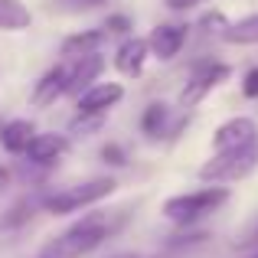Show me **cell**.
Returning a JSON list of instances; mask_svg holds the SVG:
<instances>
[{"label": "cell", "mask_w": 258, "mask_h": 258, "mask_svg": "<svg viewBox=\"0 0 258 258\" xmlns=\"http://www.w3.org/2000/svg\"><path fill=\"white\" fill-rule=\"evenodd\" d=\"M108 232H111L108 219L101 213H92L85 219H79L76 226H69L62 235H56L52 242H46L36 258H82L88 252H95L108 239Z\"/></svg>", "instance_id": "cell-1"}, {"label": "cell", "mask_w": 258, "mask_h": 258, "mask_svg": "<svg viewBox=\"0 0 258 258\" xmlns=\"http://www.w3.org/2000/svg\"><path fill=\"white\" fill-rule=\"evenodd\" d=\"M114 186H118V183H114L111 176H95V180H88V183L66 186V189H56V193L43 196L39 206L52 216H69V213H79V209L92 206V203H98V200H108V196L114 193Z\"/></svg>", "instance_id": "cell-2"}, {"label": "cell", "mask_w": 258, "mask_h": 258, "mask_svg": "<svg viewBox=\"0 0 258 258\" xmlns=\"http://www.w3.org/2000/svg\"><path fill=\"white\" fill-rule=\"evenodd\" d=\"M226 200H229L226 186H206V189H196V193L170 196V200L164 203V216L170 222H176V226H193V222H200L203 216L216 213Z\"/></svg>", "instance_id": "cell-3"}, {"label": "cell", "mask_w": 258, "mask_h": 258, "mask_svg": "<svg viewBox=\"0 0 258 258\" xmlns=\"http://www.w3.org/2000/svg\"><path fill=\"white\" fill-rule=\"evenodd\" d=\"M258 164V138L248 141V144L235 147V151H216L213 160L200 167V180L206 183H232V180H242L255 170Z\"/></svg>", "instance_id": "cell-4"}, {"label": "cell", "mask_w": 258, "mask_h": 258, "mask_svg": "<svg viewBox=\"0 0 258 258\" xmlns=\"http://www.w3.org/2000/svg\"><path fill=\"white\" fill-rule=\"evenodd\" d=\"M229 79V66H222V62H206V66H200V69L193 72V79L186 82V88L180 92V105H186V108H193V105H200L203 98H206L209 92H213L216 85H222Z\"/></svg>", "instance_id": "cell-5"}, {"label": "cell", "mask_w": 258, "mask_h": 258, "mask_svg": "<svg viewBox=\"0 0 258 258\" xmlns=\"http://www.w3.org/2000/svg\"><path fill=\"white\" fill-rule=\"evenodd\" d=\"M255 138H258V124L252 118H232V121L216 127L213 147L216 151H235V147L248 144V141H255Z\"/></svg>", "instance_id": "cell-6"}, {"label": "cell", "mask_w": 258, "mask_h": 258, "mask_svg": "<svg viewBox=\"0 0 258 258\" xmlns=\"http://www.w3.org/2000/svg\"><path fill=\"white\" fill-rule=\"evenodd\" d=\"M124 98V88L118 82H101L92 85L79 95V114H105L108 108H114L118 101Z\"/></svg>", "instance_id": "cell-7"}, {"label": "cell", "mask_w": 258, "mask_h": 258, "mask_svg": "<svg viewBox=\"0 0 258 258\" xmlns=\"http://www.w3.org/2000/svg\"><path fill=\"white\" fill-rule=\"evenodd\" d=\"M101 69H105V59H101L98 52L79 56L76 66L66 69V95H82L85 88H92V82L101 76Z\"/></svg>", "instance_id": "cell-8"}, {"label": "cell", "mask_w": 258, "mask_h": 258, "mask_svg": "<svg viewBox=\"0 0 258 258\" xmlns=\"http://www.w3.org/2000/svg\"><path fill=\"white\" fill-rule=\"evenodd\" d=\"M66 151H69V138L66 134H33L30 147H26V160L36 167H49Z\"/></svg>", "instance_id": "cell-9"}, {"label": "cell", "mask_w": 258, "mask_h": 258, "mask_svg": "<svg viewBox=\"0 0 258 258\" xmlns=\"http://www.w3.org/2000/svg\"><path fill=\"white\" fill-rule=\"evenodd\" d=\"M183 43H186V26L180 23H160L157 30L151 33V39H147V46H151V52L157 59H173L176 52L183 49Z\"/></svg>", "instance_id": "cell-10"}, {"label": "cell", "mask_w": 258, "mask_h": 258, "mask_svg": "<svg viewBox=\"0 0 258 258\" xmlns=\"http://www.w3.org/2000/svg\"><path fill=\"white\" fill-rule=\"evenodd\" d=\"M62 95H66V69L56 66V69H49L36 85H33L30 101L36 108H49V105H56V98H62Z\"/></svg>", "instance_id": "cell-11"}, {"label": "cell", "mask_w": 258, "mask_h": 258, "mask_svg": "<svg viewBox=\"0 0 258 258\" xmlns=\"http://www.w3.org/2000/svg\"><path fill=\"white\" fill-rule=\"evenodd\" d=\"M33 134H36L33 121H26V118L7 121V124L0 127V144H4V151H10V154H26Z\"/></svg>", "instance_id": "cell-12"}, {"label": "cell", "mask_w": 258, "mask_h": 258, "mask_svg": "<svg viewBox=\"0 0 258 258\" xmlns=\"http://www.w3.org/2000/svg\"><path fill=\"white\" fill-rule=\"evenodd\" d=\"M147 52H151L147 39H127V43H121L118 56H114V66H118V72H124V76H141Z\"/></svg>", "instance_id": "cell-13"}, {"label": "cell", "mask_w": 258, "mask_h": 258, "mask_svg": "<svg viewBox=\"0 0 258 258\" xmlns=\"http://www.w3.org/2000/svg\"><path fill=\"white\" fill-rule=\"evenodd\" d=\"M105 36H108L105 30H85V33H76V36H69V39L62 43V56H72V59L92 56V52H98V46L105 43Z\"/></svg>", "instance_id": "cell-14"}, {"label": "cell", "mask_w": 258, "mask_h": 258, "mask_svg": "<svg viewBox=\"0 0 258 258\" xmlns=\"http://www.w3.org/2000/svg\"><path fill=\"white\" fill-rule=\"evenodd\" d=\"M222 39L232 43V46H258V13L229 23L226 30H222Z\"/></svg>", "instance_id": "cell-15"}, {"label": "cell", "mask_w": 258, "mask_h": 258, "mask_svg": "<svg viewBox=\"0 0 258 258\" xmlns=\"http://www.w3.org/2000/svg\"><path fill=\"white\" fill-rule=\"evenodd\" d=\"M30 23H33V17L20 0H0V33L26 30Z\"/></svg>", "instance_id": "cell-16"}, {"label": "cell", "mask_w": 258, "mask_h": 258, "mask_svg": "<svg viewBox=\"0 0 258 258\" xmlns=\"http://www.w3.org/2000/svg\"><path fill=\"white\" fill-rule=\"evenodd\" d=\"M167 118H170V111H167L164 101H154V105H147L144 118H141V131L147 134V138H160L167 127Z\"/></svg>", "instance_id": "cell-17"}, {"label": "cell", "mask_w": 258, "mask_h": 258, "mask_svg": "<svg viewBox=\"0 0 258 258\" xmlns=\"http://www.w3.org/2000/svg\"><path fill=\"white\" fill-rule=\"evenodd\" d=\"M101 124H105V114H79V118L72 121V131L82 134V138H88V134L98 131Z\"/></svg>", "instance_id": "cell-18"}, {"label": "cell", "mask_w": 258, "mask_h": 258, "mask_svg": "<svg viewBox=\"0 0 258 258\" xmlns=\"http://www.w3.org/2000/svg\"><path fill=\"white\" fill-rule=\"evenodd\" d=\"M101 4H108V0H56V7L66 13H88V10H98Z\"/></svg>", "instance_id": "cell-19"}, {"label": "cell", "mask_w": 258, "mask_h": 258, "mask_svg": "<svg viewBox=\"0 0 258 258\" xmlns=\"http://www.w3.org/2000/svg\"><path fill=\"white\" fill-rule=\"evenodd\" d=\"M101 157H105V164H111V167H124L127 164L124 151H121L118 144H105V147H101Z\"/></svg>", "instance_id": "cell-20"}, {"label": "cell", "mask_w": 258, "mask_h": 258, "mask_svg": "<svg viewBox=\"0 0 258 258\" xmlns=\"http://www.w3.org/2000/svg\"><path fill=\"white\" fill-rule=\"evenodd\" d=\"M242 95H245V98H258V69H248V72H245Z\"/></svg>", "instance_id": "cell-21"}, {"label": "cell", "mask_w": 258, "mask_h": 258, "mask_svg": "<svg viewBox=\"0 0 258 258\" xmlns=\"http://www.w3.org/2000/svg\"><path fill=\"white\" fill-rule=\"evenodd\" d=\"M105 30L108 33H127V30H131V20H127V17H108Z\"/></svg>", "instance_id": "cell-22"}, {"label": "cell", "mask_w": 258, "mask_h": 258, "mask_svg": "<svg viewBox=\"0 0 258 258\" xmlns=\"http://www.w3.org/2000/svg\"><path fill=\"white\" fill-rule=\"evenodd\" d=\"M10 183H13V173H10V167H4L0 164V196L10 189Z\"/></svg>", "instance_id": "cell-23"}, {"label": "cell", "mask_w": 258, "mask_h": 258, "mask_svg": "<svg viewBox=\"0 0 258 258\" xmlns=\"http://www.w3.org/2000/svg\"><path fill=\"white\" fill-rule=\"evenodd\" d=\"M200 0H167V7L170 10H189V7H196Z\"/></svg>", "instance_id": "cell-24"}, {"label": "cell", "mask_w": 258, "mask_h": 258, "mask_svg": "<svg viewBox=\"0 0 258 258\" xmlns=\"http://www.w3.org/2000/svg\"><path fill=\"white\" fill-rule=\"evenodd\" d=\"M114 258H138V255H114Z\"/></svg>", "instance_id": "cell-25"}, {"label": "cell", "mask_w": 258, "mask_h": 258, "mask_svg": "<svg viewBox=\"0 0 258 258\" xmlns=\"http://www.w3.org/2000/svg\"><path fill=\"white\" fill-rule=\"evenodd\" d=\"M248 258H258V252H255V255H248Z\"/></svg>", "instance_id": "cell-26"}]
</instances>
